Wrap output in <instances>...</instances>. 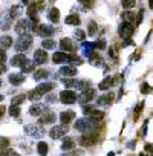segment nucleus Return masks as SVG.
Here are the masks:
<instances>
[{"label": "nucleus", "instance_id": "obj_9", "mask_svg": "<svg viewBox=\"0 0 153 156\" xmlns=\"http://www.w3.org/2000/svg\"><path fill=\"white\" fill-rule=\"evenodd\" d=\"M60 48H61V52H75V46L70 38H61Z\"/></svg>", "mask_w": 153, "mask_h": 156}, {"label": "nucleus", "instance_id": "obj_39", "mask_svg": "<svg viewBox=\"0 0 153 156\" xmlns=\"http://www.w3.org/2000/svg\"><path fill=\"white\" fill-rule=\"evenodd\" d=\"M43 48H46V49H52V48H55V41L54 40H43Z\"/></svg>", "mask_w": 153, "mask_h": 156}, {"label": "nucleus", "instance_id": "obj_57", "mask_svg": "<svg viewBox=\"0 0 153 156\" xmlns=\"http://www.w3.org/2000/svg\"><path fill=\"white\" fill-rule=\"evenodd\" d=\"M22 2H23V5H28V0H22Z\"/></svg>", "mask_w": 153, "mask_h": 156}, {"label": "nucleus", "instance_id": "obj_34", "mask_svg": "<svg viewBox=\"0 0 153 156\" xmlns=\"http://www.w3.org/2000/svg\"><path fill=\"white\" fill-rule=\"evenodd\" d=\"M9 115L14 116V118H17V116L20 115V107H19V106H11V107H9Z\"/></svg>", "mask_w": 153, "mask_h": 156}, {"label": "nucleus", "instance_id": "obj_54", "mask_svg": "<svg viewBox=\"0 0 153 156\" xmlns=\"http://www.w3.org/2000/svg\"><path fill=\"white\" fill-rule=\"evenodd\" d=\"M133 145H135V142H133V141H132V142H129V144H127V147H129V148H132V147H133Z\"/></svg>", "mask_w": 153, "mask_h": 156}, {"label": "nucleus", "instance_id": "obj_53", "mask_svg": "<svg viewBox=\"0 0 153 156\" xmlns=\"http://www.w3.org/2000/svg\"><path fill=\"white\" fill-rule=\"evenodd\" d=\"M109 55H112V57H116V54L113 52V49H110V51H109Z\"/></svg>", "mask_w": 153, "mask_h": 156}, {"label": "nucleus", "instance_id": "obj_27", "mask_svg": "<svg viewBox=\"0 0 153 156\" xmlns=\"http://www.w3.org/2000/svg\"><path fill=\"white\" fill-rule=\"evenodd\" d=\"M67 25H80V17L78 16H76V14H73V16H67L66 17V20H64Z\"/></svg>", "mask_w": 153, "mask_h": 156}, {"label": "nucleus", "instance_id": "obj_43", "mask_svg": "<svg viewBox=\"0 0 153 156\" xmlns=\"http://www.w3.org/2000/svg\"><path fill=\"white\" fill-rule=\"evenodd\" d=\"M150 92H151V87H150L147 83H144V84L141 86V94H144V95H145V94H150Z\"/></svg>", "mask_w": 153, "mask_h": 156}, {"label": "nucleus", "instance_id": "obj_46", "mask_svg": "<svg viewBox=\"0 0 153 156\" xmlns=\"http://www.w3.org/2000/svg\"><path fill=\"white\" fill-rule=\"evenodd\" d=\"M83 110H84V115H91V113L94 112V107H91V106H84Z\"/></svg>", "mask_w": 153, "mask_h": 156}, {"label": "nucleus", "instance_id": "obj_44", "mask_svg": "<svg viewBox=\"0 0 153 156\" xmlns=\"http://www.w3.org/2000/svg\"><path fill=\"white\" fill-rule=\"evenodd\" d=\"M95 48H98V49H104V48H106V40L101 38L100 41H97V43H95Z\"/></svg>", "mask_w": 153, "mask_h": 156}, {"label": "nucleus", "instance_id": "obj_3", "mask_svg": "<svg viewBox=\"0 0 153 156\" xmlns=\"http://www.w3.org/2000/svg\"><path fill=\"white\" fill-rule=\"evenodd\" d=\"M31 29H32L31 28V22L29 20H25V19L19 20L17 25H16V32L19 35H28V31H31Z\"/></svg>", "mask_w": 153, "mask_h": 156}, {"label": "nucleus", "instance_id": "obj_55", "mask_svg": "<svg viewBox=\"0 0 153 156\" xmlns=\"http://www.w3.org/2000/svg\"><path fill=\"white\" fill-rule=\"evenodd\" d=\"M78 2H81V3H84V5H86L87 2H92V0H78Z\"/></svg>", "mask_w": 153, "mask_h": 156}, {"label": "nucleus", "instance_id": "obj_58", "mask_svg": "<svg viewBox=\"0 0 153 156\" xmlns=\"http://www.w3.org/2000/svg\"><path fill=\"white\" fill-rule=\"evenodd\" d=\"M3 100V95H0V101H2Z\"/></svg>", "mask_w": 153, "mask_h": 156}, {"label": "nucleus", "instance_id": "obj_20", "mask_svg": "<svg viewBox=\"0 0 153 156\" xmlns=\"http://www.w3.org/2000/svg\"><path fill=\"white\" fill-rule=\"evenodd\" d=\"M28 16H29V19L37 25L38 23V16H37V5L35 3H32V5H29V8H28Z\"/></svg>", "mask_w": 153, "mask_h": 156}, {"label": "nucleus", "instance_id": "obj_29", "mask_svg": "<svg viewBox=\"0 0 153 156\" xmlns=\"http://www.w3.org/2000/svg\"><path fill=\"white\" fill-rule=\"evenodd\" d=\"M123 20H124L126 23H132V22L135 20V12H132V11H124V12H123Z\"/></svg>", "mask_w": 153, "mask_h": 156}, {"label": "nucleus", "instance_id": "obj_6", "mask_svg": "<svg viewBox=\"0 0 153 156\" xmlns=\"http://www.w3.org/2000/svg\"><path fill=\"white\" fill-rule=\"evenodd\" d=\"M98 141V135L97 133H84L81 138H80V144L83 147H89V145H94L95 142Z\"/></svg>", "mask_w": 153, "mask_h": 156}, {"label": "nucleus", "instance_id": "obj_48", "mask_svg": "<svg viewBox=\"0 0 153 156\" xmlns=\"http://www.w3.org/2000/svg\"><path fill=\"white\" fill-rule=\"evenodd\" d=\"M5 60H6V54H5V51L0 49V63H3Z\"/></svg>", "mask_w": 153, "mask_h": 156}, {"label": "nucleus", "instance_id": "obj_41", "mask_svg": "<svg viewBox=\"0 0 153 156\" xmlns=\"http://www.w3.org/2000/svg\"><path fill=\"white\" fill-rule=\"evenodd\" d=\"M22 70H23V72H31V70H34V63L28 61V63L22 67Z\"/></svg>", "mask_w": 153, "mask_h": 156}, {"label": "nucleus", "instance_id": "obj_45", "mask_svg": "<svg viewBox=\"0 0 153 156\" xmlns=\"http://www.w3.org/2000/svg\"><path fill=\"white\" fill-rule=\"evenodd\" d=\"M142 106H144L142 103H139V104H138V107H136V110H135V116H133L135 119H138V116H139V113H141V109H142Z\"/></svg>", "mask_w": 153, "mask_h": 156}, {"label": "nucleus", "instance_id": "obj_4", "mask_svg": "<svg viewBox=\"0 0 153 156\" xmlns=\"http://www.w3.org/2000/svg\"><path fill=\"white\" fill-rule=\"evenodd\" d=\"M133 31H135V26H133L132 23H126V22H123L121 26H119V29H118L119 37H123L124 40L130 38V35L133 34Z\"/></svg>", "mask_w": 153, "mask_h": 156}, {"label": "nucleus", "instance_id": "obj_22", "mask_svg": "<svg viewBox=\"0 0 153 156\" xmlns=\"http://www.w3.org/2000/svg\"><path fill=\"white\" fill-rule=\"evenodd\" d=\"M73 148H75V141H73L72 138H64V141H63V144H61V150L70 151V150H73Z\"/></svg>", "mask_w": 153, "mask_h": 156}, {"label": "nucleus", "instance_id": "obj_30", "mask_svg": "<svg viewBox=\"0 0 153 156\" xmlns=\"http://www.w3.org/2000/svg\"><path fill=\"white\" fill-rule=\"evenodd\" d=\"M20 12H22V6H12V8L9 9V19L12 20V19L19 17V16H20Z\"/></svg>", "mask_w": 153, "mask_h": 156}, {"label": "nucleus", "instance_id": "obj_5", "mask_svg": "<svg viewBox=\"0 0 153 156\" xmlns=\"http://www.w3.org/2000/svg\"><path fill=\"white\" fill-rule=\"evenodd\" d=\"M60 101L64 104H73L76 101V94L73 90H63L60 94Z\"/></svg>", "mask_w": 153, "mask_h": 156}, {"label": "nucleus", "instance_id": "obj_60", "mask_svg": "<svg viewBox=\"0 0 153 156\" xmlns=\"http://www.w3.org/2000/svg\"><path fill=\"white\" fill-rule=\"evenodd\" d=\"M0 86H2V80H0Z\"/></svg>", "mask_w": 153, "mask_h": 156}, {"label": "nucleus", "instance_id": "obj_56", "mask_svg": "<svg viewBox=\"0 0 153 156\" xmlns=\"http://www.w3.org/2000/svg\"><path fill=\"white\" fill-rule=\"evenodd\" d=\"M148 6L153 9V0H148Z\"/></svg>", "mask_w": 153, "mask_h": 156}, {"label": "nucleus", "instance_id": "obj_38", "mask_svg": "<svg viewBox=\"0 0 153 156\" xmlns=\"http://www.w3.org/2000/svg\"><path fill=\"white\" fill-rule=\"evenodd\" d=\"M97 29H98L97 23H95V22H91V23H89V31H87L89 35H95V34H97Z\"/></svg>", "mask_w": 153, "mask_h": 156}, {"label": "nucleus", "instance_id": "obj_21", "mask_svg": "<svg viewBox=\"0 0 153 156\" xmlns=\"http://www.w3.org/2000/svg\"><path fill=\"white\" fill-rule=\"evenodd\" d=\"M52 89H54V84H52V83H41V84H38V86H37V89H35V90H37L38 94H41V95H43V94L51 92Z\"/></svg>", "mask_w": 153, "mask_h": 156}, {"label": "nucleus", "instance_id": "obj_18", "mask_svg": "<svg viewBox=\"0 0 153 156\" xmlns=\"http://www.w3.org/2000/svg\"><path fill=\"white\" fill-rule=\"evenodd\" d=\"M23 81H25V75L23 73H12V75H9V83L14 84V86H19Z\"/></svg>", "mask_w": 153, "mask_h": 156}, {"label": "nucleus", "instance_id": "obj_11", "mask_svg": "<svg viewBox=\"0 0 153 156\" xmlns=\"http://www.w3.org/2000/svg\"><path fill=\"white\" fill-rule=\"evenodd\" d=\"M46 60H48V54H46V51H43V49H37V51L34 52V61H35L37 64H43V63H46Z\"/></svg>", "mask_w": 153, "mask_h": 156}, {"label": "nucleus", "instance_id": "obj_14", "mask_svg": "<svg viewBox=\"0 0 153 156\" xmlns=\"http://www.w3.org/2000/svg\"><path fill=\"white\" fill-rule=\"evenodd\" d=\"M44 112H46V107L43 104H38V103L34 104V106H31V109H29V113L32 116H41Z\"/></svg>", "mask_w": 153, "mask_h": 156}, {"label": "nucleus", "instance_id": "obj_31", "mask_svg": "<svg viewBox=\"0 0 153 156\" xmlns=\"http://www.w3.org/2000/svg\"><path fill=\"white\" fill-rule=\"evenodd\" d=\"M37 150H38V153L41 154V156H46L48 154V144L46 142H38V145H37Z\"/></svg>", "mask_w": 153, "mask_h": 156}, {"label": "nucleus", "instance_id": "obj_32", "mask_svg": "<svg viewBox=\"0 0 153 156\" xmlns=\"http://www.w3.org/2000/svg\"><path fill=\"white\" fill-rule=\"evenodd\" d=\"M41 98V94H38L37 90H31V92H28V100H31V101H38Z\"/></svg>", "mask_w": 153, "mask_h": 156}, {"label": "nucleus", "instance_id": "obj_50", "mask_svg": "<svg viewBox=\"0 0 153 156\" xmlns=\"http://www.w3.org/2000/svg\"><path fill=\"white\" fill-rule=\"evenodd\" d=\"M3 72H6V66H5V64H2V63H0V75H2Z\"/></svg>", "mask_w": 153, "mask_h": 156}, {"label": "nucleus", "instance_id": "obj_36", "mask_svg": "<svg viewBox=\"0 0 153 156\" xmlns=\"http://www.w3.org/2000/svg\"><path fill=\"white\" fill-rule=\"evenodd\" d=\"M8 145H9V139L5 138V136H0V150L8 148Z\"/></svg>", "mask_w": 153, "mask_h": 156}, {"label": "nucleus", "instance_id": "obj_35", "mask_svg": "<svg viewBox=\"0 0 153 156\" xmlns=\"http://www.w3.org/2000/svg\"><path fill=\"white\" fill-rule=\"evenodd\" d=\"M2 156H20L17 151L11 150V148H3L2 150Z\"/></svg>", "mask_w": 153, "mask_h": 156}, {"label": "nucleus", "instance_id": "obj_16", "mask_svg": "<svg viewBox=\"0 0 153 156\" xmlns=\"http://www.w3.org/2000/svg\"><path fill=\"white\" fill-rule=\"evenodd\" d=\"M60 75L73 78V76L76 75V69H75V67H72V66H63V67L60 69Z\"/></svg>", "mask_w": 153, "mask_h": 156}, {"label": "nucleus", "instance_id": "obj_19", "mask_svg": "<svg viewBox=\"0 0 153 156\" xmlns=\"http://www.w3.org/2000/svg\"><path fill=\"white\" fill-rule=\"evenodd\" d=\"M113 83H115V80L112 76H107V78H104V80L98 84V89H101V90H107V89H110L112 86H113Z\"/></svg>", "mask_w": 153, "mask_h": 156}, {"label": "nucleus", "instance_id": "obj_17", "mask_svg": "<svg viewBox=\"0 0 153 156\" xmlns=\"http://www.w3.org/2000/svg\"><path fill=\"white\" fill-rule=\"evenodd\" d=\"M94 97H95V90L89 87V89L83 90V94L80 95V100H81L83 103H89L91 100H94Z\"/></svg>", "mask_w": 153, "mask_h": 156}, {"label": "nucleus", "instance_id": "obj_24", "mask_svg": "<svg viewBox=\"0 0 153 156\" xmlns=\"http://www.w3.org/2000/svg\"><path fill=\"white\" fill-rule=\"evenodd\" d=\"M48 19H49L52 23H57V22L60 20V11H58L57 8H52V9L49 11V14H48Z\"/></svg>", "mask_w": 153, "mask_h": 156}, {"label": "nucleus", "instance_id": "obj_12", "mask_svg": "<svg viewBox=\"0 0 153 156\" xmlns=\"http://www.w3.org/2000/svg\"><path fill=\"white\" fill-rule=\"evenodd\" d=\"M73 118H75V112H73V110H64V112H61V115H60V121H61V124H64V126H67Z\"/></svg>", "mask_w": 153, "mask_h": 156}, {"label": "nucleus", "instance_id": "obj_26", "mask_svg": "<svg viewBox=\"0 0 153 156\" xmlns=\"http://www.w3.org/2000/svg\"><path fill=\"white\" fill-rule=\"evenodd\" d=\"M94 48H95V43H89V41H86V43H84V51H83V54H84L86 57L91 58V57L94 55V51H92Z\"/></svg>", "mask_w": 153, "mask_h": 156}, {"label": "nucleus", "instance_id": "obj_42", "mask_svg": "<svg viewBox=\"0 0 153 156\" xmlns=\"http://www.w3.org/2000/svg\"><path fill=\"white\" fill-rule=\"evenodd\" d=\"M63 156H83V151L81 150H70L69 153H66Z\"/></svg>", "mask_w": 153, "mask_h": 156}, {"label": "nucleus", "instance_id": "obj_25", "mask_svg": "<svg viewBox=\"0 0 153 156\" xmlns=\"http://www.w3.org/2000/svg\"><path fill=\"white\" fill-rule=\"evenodd\" d=\"M48 76H49V72L44 70V69H40V70H37V72L34 73L35 81H41V80H44V78H48Z\"/></svg>", "mask_w": 153, "mask_h": 156}, {"label": "nucleus", "instance_id": "obj_59", "mask_svg": "<svg viewBox=\"0 0 153 156\" xmlns=\"http://www.w3.org/2000/svg\"><path fill=\"white\" fill-rule=\"evenodd\" d=\"M0 156H2V150H0Z\"/></svg>", "mask_w": 153, "mask_h": 156}, {"label": "nucleus", "instance_id": "obj_7", "mask_svg": "<svg viewBox=\"0 0 153 156\" xmlns=\"http://www.w3.org/2000/svg\"><path fill=\"white\" fill-rule=\"evenodd\" d=\"M67 130H69V127L67 126H55V127H52L51 129V132H49V135L54 138V139H58V138H61V136H64L66 133H67Z\"/></svg>", "mask_w": 153, "mask_h": 156}, {"label": "nucleus", "instance_id": "obj_2", "mask_svg": "<svg viewBox=\"0 0 153 156\" xmlns=\"http://www.w3.org/2000/svg\"><path fill=\"white\" fill-rule=\"evenodd\" d=\"M32 44V37L31 35H20V38L17 40L16 43V49L19 52H23V51H28Z\"/></svg>", "mask_w": 153, "mask_h": 156}, {"label": "nucleus", "instance_id": "obj_15", "mask_svg": "<svg viewBox=\"0 0 153 156\" xmlns=\"http://www.w3.org/2000/svg\"><path fill=\"white\" fill-rule=\"evenodd\" d=\"M54 121H55V115L51 110H46L41 115V118H40V124H52Z\"/></svg>", "mask_w": 153, "mask_h": 156}, {"label": "nucleus", "instance_id": "obj_51", "mask_svg": "<svg viewBox=\"0 0 153 156\" xmlns=\"http://www.w3.org/2000/svg\"><path fill=\"white\" fill-rule=\"evenodd\" d=\"M3 113H5V107H3V106H0V118L3 116Z\"/></svg>", "mask_w": 153, "mask_h": 156}, {"label": "nucleus", "instance_id": "obj_37", "mask_svg": "<svg viewBox=\"0 0 153 156\" xmlns=\"http://www.w3.org/2000/svg\"><path fill=\"white\" fill-rule=\"evenodd\" d=\"M121 5H123V8L130 9V8H133V6H135V0H123Z\"/></svg>", "mask_w": 153, "mask_h": 156}, {"label": "nucleus", "instance_id": "obj_23", "mask_svg": "<svg viewBox=\"0 0 153 156\" xmlns=\"http://www.w3.org/2000/svg\"><path fill=\"white\" fill-rule=\"evenodd\" d=\"M112 100H113V95H112V94H107V95L100 97L97 101H98L100 106H110V104H112Z\"/></svg>", "mask_w": 153, "mask_h": 156}, {"label": "nucleus", "instance_id": "obj_1", "mask_svg": "<svg viewBox=\"0 0 153 156\" xmlns=\"http://www.w3.org/2000/svg\"><path fill=\"white\" fill-rule=\"evenodd\" d=\"M97 124H98V121H95L94 118H81V119H78L76 121V124H75V129L76 130H80V132H84V133H89V132H92L95 127H97Z\"/></svg>", "mask_w": 153, "mask_h": 156}, {"label": "nucleus", "instance_id": "obj_13", "mask_svg": "<svg viewBox=\"0 0 153 156\" xmlns=\"http://www.w3.org/2000/svg\"><path fill=\"white\" fill-rule=\"evenodd\" d=\"M25 130H26L29 135H32V136H40V135H43V129H41L40 124H31V126H26Z\"/></svg>", "mask_w": 153, "mask_h": 156}, {"label": "nucleus", "instance_id": "obj_8", "mask_svg": "<svg viewBox=\"0 0 153 156\" xmlns=\"http://www.w3.org/2000/svg\"><path fill=\"white\" fill-rule=\"evenodd\" d=\"M34 31L41 35V37H51L54 34V28L49 25H40V26H34Z\"/></svg>", "mask_w": 153, "mask_h": 156}, {"label": "nucleus", "instance_id": "obj_33", "mask_svg": "<svg viewBox=\"0 0 153 156\" xmlns=\"http://www.w3.org/2000/svg\"><path fill=\"white\" fill-rule=\"evenodd\" d=\"M25 101V95H17L11 100V106H20Z\"/></svg>", "mask_w": 153, "mask_h": 156}, {"label": "nucleus", "instance_id": "obj_40", "mask_svg": "<svg viewBox=\"0 0 153 156\" xmlns=\"http://www.w3.org/2000/svg\"><path fill=\"white\" fill-rule=\"evenodd\" d=\"M75 37H76V40H84L86 38V32H83L81 29H76L75 31Z\"/></svg>", "mask_w": 153, "mask_h": 156}, {"label": "nucleus", "instance_id": "obj_49", "mask_svg": "<svg viewBox=\"0 0 153 156\" xmlns=\"http://www.w3.org/2000/svg\"><path fill=\"white\" fill-rule=\"evenodd\" d=\"M145 151H148L150 154H153V145H151V144H147V145H145Z\"/></svg>", "mask_w": 153, "mask_h": 156}, {"label": "nucleus", "instance_id": "obj_47", "mask_svg": "<svg viewBox=\"0 0 153 156\" xmlns=\"http://www.w3.org/2000/svg\"><path fill=\"white\" fill-rule=\"evenodd\" d=\"M142 17H144V11H139V14H138V19H136V25H141V22H142Z\"/></svg>", "mask_w": 153, "mask_h": 156}, {"label": "nucleus", "instance_id": "obj_52", "mask_svg": "<svg viewBox=\"0 0 153 156\" xmlns=\"http://www.w3.org/2000/svg\"><path fill=\"white\" fill-rule=\"evenodd\" d=\"M129 44H133V41H132V40H129V38H127V40H126V41H124V46H129Z\"/></svg>", "mask_w": 153, "mask_h": 156}, {"label": "nucleus", "instance_id": "obj_10", "mask_svg": "<svg viewBox=\"0 0 153 156\" xmlns=\"http://www.w3.org/2000/svg\"><path fill=\"white\" fill-rule=\"evenodd\" d=\"M28 61H29V60H28L23 54H19V55H16V57H12V58H11V64H12V66H16V67H23Z\"/></svg>", "mask_w": 153, "mask_h": 156}, {"label": "nucleus", "instance_id": "obj_28", "mask_svg": "<svg viewBox=\"0 0 153 156\" xmlns=\"http://www.w3.org/2000/svg\"><path fill=\"white\" fill-rule=\"evenodd\" d=\"M12 44V38L9 35H3V37H0V46L2 48H9Z\"/></svg>", "mask_w": 153, "mask_h": 156}]
</instances>
